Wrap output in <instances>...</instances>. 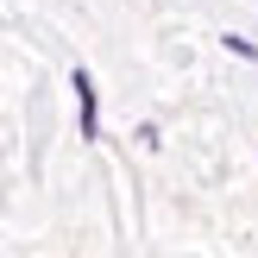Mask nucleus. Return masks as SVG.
Segmentation results:
<instances>
[{"label": "nucleus", "instance_id": "1", "mask_svg": "<svg viewBox=\"0 0 258 258\" xmlns=\"http://www.w3.org/2000/svg\"><path fill=\"white\" fill-rule=\"evenodd\" d=\"M76 120H82V139H95V82H88V70H76Z\"/></svg>", "mask_w": 258, "mask_h": 258}]
</instances>
